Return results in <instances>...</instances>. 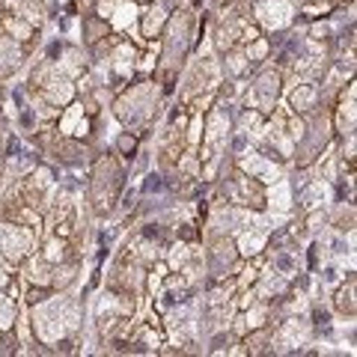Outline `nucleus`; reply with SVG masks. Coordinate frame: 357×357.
Here are the masks:
<instances>
[{
  "label": "nucleus",
  "instance_id": "3",
  "mask_svg": "<svg viewBox=\"0 0 357 357\" xmlns=\"http://www.w3.org/2000/svg\"><path fill=\"white\" fill-rule=\"evenodd\" d=\"M161 81L155 77H143V81L126 86L114 98V116L126 126L131 134H146L155 119L161 114Z\"/></svg>",
  "mask_w": 357,
  "mask_h": 357
},
{
  "label": "nucleus",
  "instance_id": "12",
  "mask_svg": "<svg viewBox=\"0 0 357 357\" xmlns=\"http://www.w3.org/2000/svg\"><path fill=\"white\" fill-rule=\"evenodd\" d=\"M0 33L13 36L15 42L27 45V48H33V42H39V27L30 24L27 18L13 15V13H3V15H0Z\"/></svg>",
  "mask_w": 357,
  "mask_h": 357
},
{
  "label": "nucleus",
  "instance_id": "8",
  "mask_svg": "<svg viewBox=\"0 0 357 357\" xmlns=\"http://www.w3.org/2000/svg\"><path fill=\"white\" fill-rule=\"evenodd\" d=\"M283 93V72L277 66H262L259 75L253 77V89H250V107L256 114L268 116L280 102Z\"/></svg>",
  "mask_w": 357,
  "mask_h": 357
},
{
  "label": "nucleus",
  "instance_id": "18",
  "mask_svg": "<svg viewBox=\"0 0 357 357\" xmlns=\"http://www.w3.org/2000/svg\"><path fill=\"white\" fill-rule=\"evenodd\" d=\"M105 36H110V24L105 18H98L96 13H86V18H84V45L93 48V45H98Z\"/></svg>",
  "mask_w": 357,
  "mask_h": 357
},
{
  "label": "nucleus",
  "instance_id": "21",
  "mask_svg": "<svg viewBox=\"0 0 357 357\" xmlns=\"http://www.w3.org/2000/svg\"><path fill=\"white\" fill-rule=\"evenodd\" d=\"M137 152V134L131 131H122L116 137V155H122V158H128V155Z\"/></svg>",
  "mask_w": 357,
  "mask_h": 357
},
{
  "label": "nucleus",
  "instance_id": "10",
  "mask_svg": "<svg viewBox=\"0 0 357 357\" xmlns=\"http://www.w3.org/2000/svg\"><path fill=\"white\" fill-rule=\"evenodd\" d=\"M170 13H173V0H149V6L143 9V13H137L140 33L149 42L158 39L164 33V27H167V18H170Z\"/></svg>",
  "mask_w": 357,
  "mask_h": 357
},
{
  "label": "nucleus",
  "instance_id": "13",
  "mask_svg": "<svg viewBox=\"0 0 357 357\" xmlns=\"http://www.w3.org/2000/svg\"><path fill=\"white\" fill-rule=\"evenodd\" d=\"M321 105V96H319V86L316 84H295L289 86V96H286V107L295 110V114H310L312 107Z\"/></svg>",
  "mask_w": 357,
  "mask_h": 357
},
{
  "label": "nucleus",
  "instance_id": "4",
  "mask_svg": "<svg viewBox=\"0 0 357 357\" xmlns=\"http://www.w3.org/2000/svg\"><path fill=\"white\" fill-rule=\"evenodd\" d=\"M126 188V167H122L116 152H102L93 164L86 185V208L93 211V218L105 220L107 215H114V208Z\"/></svg>",
  "mask_w": 357,
  "mask_h": 357
},
{
  "label": "nucleus",
  "instance_id": "16",
  "mask_svg": "<svg viewBox=\"0 0 357 357\" xmlns=\"http://www.w3.org/2000/svg\"><path fill=\"white\" fill-rule=\"evenodd\" d=\"M333 310H337V316H342V319H354V312H357L354 274H349V280L337 289V295H333Z\"/></svg>",
  "mask_w": 357,
  "mask_h": 357
},
{
  "label": "nucleus",
  "instance_id": "14",
  "mask_svg": "<svg viewBox=\"0 0 357 357\" xmlns=\"http://www.w3.org/2000/svg\"><path fill=\"white\" fill-rule=\"evenodd\" d=\"M39 253H42L51 265H57V262H66V259H75V256H81V250L75 248V241H72V238H66V236H57V232H51V236L42 241Z\"/></svg>",
  "mask_w": 357,
  "mask_h": 357
},
{
  "label": "nucleus",
  "instance_id": "9",
  "mask_svg": "<svg viewBox=\"0 0 357 357\" xmlns=\"http://www.w3.org/2000/svg\"><path fill=\"white\" fill-rule=\"evenodd\" d=\"M354 98H357V86L354 81L342 84L340 93L333 96V107H331V126H333V134L340 137H349L354 134V126H357V110H354Z\"/></svg>",
  "mask_w": 357,
  "mask_h": 357
},
{
  "label": "nucleus",
  "instance_id": "1",
  "mask_svg": "<svg viewBox=\"0 0 357 357\" xmlns=\"http://www.w3.org/2000/svg\"><path fill=\"white\" fill-rule=\"evenodd\" d=\"M33 340L45 345H57L81 328V304L69 292H51L45 301L30 307Z\"/></svg>",
  "mask_w": 357,
  "mask_h": 357
},
{
  "label": "nucleus",
  "instance_id": "7",
  "mask_svg": "<svg viewBox=\"0 0 357 357\" xmlns=\"http://www.w3.org/2000/svg\"><path fill=\"white\" fill-rule=\"evenodd\" d=\"M220 86V69L215 60L208 57H194L191 63L182 66V98L191 102V98L208 93V89Z\"/></svg>",
  "mask_w": 357,
  "mask_h": 357
},
{
  "label": "nucleus",
  "instance_id": "23",
  "mask_svg": "<svg viewBox=\"0 0 357 357\" xmlns=\"http://www.w3.org/2000/svg\"><path fill=\"white\" fill-rule=\"evenodd\" d=\"M134 3H149V0H134Z\"/></svg>",
  "mask_w": 357,
  "mask_h": 357
},
{
  "label": "nucleus",
  "instance_id": "15",
  "mask_svg": "<svg viewBox=\"0 0 357 357\" xmlns=\"http://www.w3.org/2000/svg\"><path fill=\"white\" fill-rule=\"evenodd\" d=\"M77 277H81V256L57 262L51 271V289L54 292H69V289L77 283Z\"/></svg>",
  "mask_w": 357,
  "mask_h": 357
},
{
  "label": "nucleus",
  "instance_id": "17",
  "mask_svg": "<svg viewBox=\"0 0 357 357\" xmlns=\"http://www.w3.org/2000/svg\"><path fill=\"white\" fill-rule=\"evenodd\" d=\"M223 72H227L232 81L236 77H244L250 72V63H248V54H244V45H236V48L223 51Z\"/></svg>",
  "mask_w": 357,
  "mask_h": 357
},
{
  "label": "nucleus",
  "instance_id": "6",
  "mask_svg": "<svg viewBox=\"0 0 357 357\" xmlns=\"http://www.w3.org/2000/svg\"><path fill=\"white\" fill-rule=\"evenodd\" d=\"M13 191L18 194L21 203H27L30 208H36L45 215L51 206L54 191H57V182H54V173L48 167H33V170H27V176H21L18 182H13Z\"/></svg>",
  "mask_w": 357,
  "mask_h": 357
},
{
  "label": "nucleus",
  "instance_id": "5",
  "mask_svg": "<svg viewBox=\"0 0 357 357\" xmlns=\"http://www.w3.org/2000/svg\"><path fill=\"white\" fill-rule=\"evenodd\" d=\"M36 248H39V229L15 220H0V256H3L6 268H18Z\"/></svg>",
  "mask_w": 357,
  "mask_h": 357
},
{
  "label": "nucleus",
  "instance_id": "2",
  "mask_svg": "<svg viewBox=\"0 0 357 357\" xmlns=\"http://www.w3.org/2000/svg\"><path fill=\"white\" fill-rule=\"evenodd\" d=\"M194 30H197V15L191 9H173L167 18V27L161 33L158 42V77L164 81V89H170L173 77L182 72V66L191 57L194 48Z\"/></svg>",
  "mask_w": 357,
  "mask_h": 357
},
{
  "label": "nucleus",
  "instance_id": "19",
  "mask_svg": "<svg viewBox=\"0 0 357 357\" xmlns=\"http://www.w3.org/2000/svg\"><path fill=\"white\" fill-rule=\"evenodd\" d=\"M18 319V298L9 289H0V333L13 331Z\"/></svg>",
  "mask_w": 357,
  "mask_h": 357
},
{
  "label": "nucleus",
  "instance_id": "20",
  "mask_svg": "<svg viewBox=\"0 0 357 357\" xmlns=\"http://www.w3.org/2000/svg\"><path fill=\"white\" fill-rule=\"evenodd\" d=\"M333 227L342 229V232H354V206L349 203H340L337 208H333Z\"/></svg>",
  "mask_w": 357,
  "mask_h": 357
},
{
  "label": "nucleus",
  "instance_id": "11",
  "mask_svg": "<svg viewBox=\"0 0 357 357\" xmlns=\"http://www.w3.org/2000/svg\"><path fill=\"white\" fill-rule=\"evenodd\" d=\"M30 48L27 45L15 42L13 36H6V33H0V84L6 81V77H13L21 66H24Z\"/></svg>",
  "mask_w": 357,
  "mask_h": 357
},
{
  "label": "nucleus",
  "instance_id": "22",
  "mask_svg": "<svg viewBox=\"0 0 357 357\" xmlns=\"http://www.w3.org/2000/svg\"><path fill=\"white\" fill-rule=\"evenodd\" d=\"M6 137H9V131H6V122L0 119V182H3V146H6Z\"/></svg>",
  "mask_w": 357,
  "mask_h": 357
}]
</instances>
